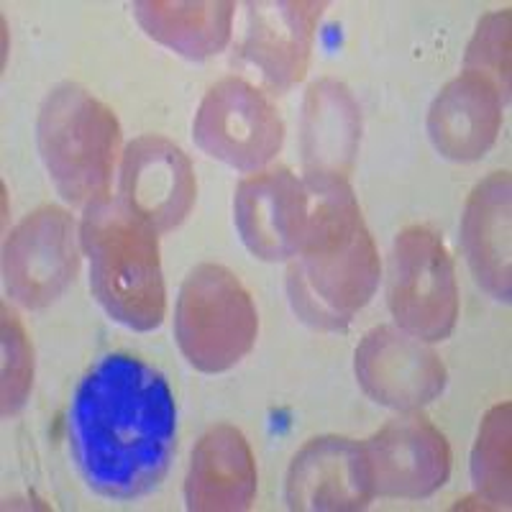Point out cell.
Returning a JSON list of instances; mask_svg holds the SVG:
<instances>
[{
	"instance_id": "cell-14",
	"label": "cell",
	"mask_w": 512,
	"mask_h": 512,
	"mask_svg": "<svg viewBox=\"0 0 512 512\" xmlns=\"http://www.w3.org/2000/svg\"><path fill=\"white\" fill-rule=\"evenodd\" d=\"M292 510H359L374 497L367 448L351 438L323 436L295 454L285 484Z\"/></svg>"
},
{
	"instance_id": "cell-20",
	"label": "cell",
	"mask_w": 512,
	"mask_h": 512,
	"mask_svg": "<svg viewBox=\"0 0 512 512\" xmlns=\"http://www.w3.org/2000/svg\"><path fill=\"white\" fill-rule=\"evenodd\" d=\"M472 482L492 505H510V402L487 413L472 451Z\"/></svg>"
},
{
	"instance_id": "cell-2",
	"label": "cell",
	"mask_w": 512,
	"mask_h": 512,
	"mask_svg": "<svg viewBox=\"0 0 512 512\" xmlns=\"http://www.w3.org/2000/svg\"><path fill=\"white\" fill-rule=\"evenodd\" d=\"M310 213L303 249L287 267V297L315 331H346L367 308L382 277L377 246L349 180L303 177Z\"/></svg>"
},
{
	"instance_id": "cell-1",
	"label": "cell",
	"mask_w": 512,
	"mask_h": 512,
	"mask_svg": "<svg viewBox=\"0 0 512 512\" xmlns=\"http://www.w3.org/2000/svg\"><path fill=\"white\" fill-rule=\"evenodd\" d=\"M77 474L103 500L149 495L177 451V402L159 369L131 354H105L82 374L67 410Z\"/></svg>"
},
{
	"instance_id": "cell-5",
	"label": "cell",
	"mask_w": 512,
	"mask_h": 512,
	"mask_svg": "<svg viewBox=\"0 0 512 512\" xmlns=\"http://www.w3.org/2000/svg\"><path fill=\"white\" fill-rule=\"evenodd\" d=\"M256 333L254 300L231 269L198 264L187 274L175 305V338L190 367L228 372L254 349Z\"/></svg>"
},
{
	"instance_id": "cell-12",
	"label": "cell",
	"mask_w": 512,
	"mask_h": 512,
	"mask_svg": "<svg viewBox=\"0 0 512 512\" xmlns=\"http://www.w3.org/2000/svg\"><path fill=\"white\" fill-rule=\"evenodd\" d=\"M374 495L423 500L448 482L451 448L443 433L418 415L384 425L367 443Z\"/></svg>"
},
{
	"instance_id": "cell-13",
	"label": "cell",
	"mask_w": 512,
	"mask_h": 512,
	"mask_svg": "<svg viewBox=\"0 0 512 512\" xmlns=\"http://www.w3.org/2000/svg\"><path fill=\"white\" fill-rule=\"evenodd\" d=\"M323 11L326 3L313 0L246 3L239 57L262 75L274 93H285L308 72L315 26Z\"/></svg>"
},
{
	"instance_id": "cell-11",
	"label": "cell",
	"mask_w": 512,
	"mask_h": 512,
	"mask_svg": "<svg viewBox=\"0 0 512 512\" xmlns=\"http://www.w3.org/2000/svg\"><path fill=\"white\" fill-rule=\"evenodd\" d=\"M354 372L361 390L384 408L418 410L446 387V367L420 338L395 326H379L356 349Z\"/></svg>"
},
{
	"instance_id": "cell-6",
	"label": "cell",
	"mask_w": 512,
	"mask_h": 512,
	"mask_svg": "<svg viewBox=\"0 0 512 512\" xmlns=\"http://www.w3.org/2000/svg\"><path fill=\"white\" fill-rule=\"evenodd\" d=\"M387 305L397 328L425 344L451 336L459 318L454 262L433 228L397 233L387 262Z\"/></svg>"
},
{
	"instance_id": "cell-22",
	"label": "cell",
	"mask_w": 512,
	"mask_h": 512,
	"mask_svg": "<svg viewBox=\"0 0 512 512\" xmlns=\"http://www.w3.org/2000/svg\"><path fill=\"white\" fill-rule=\"evenodd\" d=\"M34 384V351L24 326L3 308V415H16L26 405Z\"/></svg>"
},
{
	"instance_id": "cell-15",
	"label": "cell",
	"mask_w": 512,
	"mask_h": 512,
	"mask_svg": "<svg viewBox=\"0 0 512 512\" xmlns=\"http://www.w3.org/2000/svg\"><path fill=\"white\" fill-rule=\"evenodd\" d=\"M502 93L489 77L464 70L433 100L428 136L436 152L454 162H474L497 141L502 126Z\"/></svg>"
},
{
	"instance_id": "cell-7",
	"label": "cell",
	"mask_w": 512,
	"mask_h": 512,
	"mask_svg": "<svg viewBox=\"0 0 512 512\" xmlns=\"http://www.w3.org/2000/svg\"><path fill=\"white\" fill-rule=\"evenodd\" d=\"M192 139L210 159L254 175L280 154L285 123L256 85L244 77H223L200 100Z\"/></svg>"
},
{
	"instance_id": "cell-8",
	"label": "cell",
	"mask_w": 512,
	"mask_h": 512,
	"mask_svg": "<svg viewBox=\"0 0 512 512\" xmlns=\"http://www.w3.org/2000/svg\"><path fill=\"white\" fill-rule=\"evenodd\" d=\"M80 231L67 210L41 205L11 231L3 249L8 295L26 310L57 303L80 269Z\"/></svg>"
},
{
	"instance_id": "cell-16",
	"label": "cell",
	"mask_w": 512,
	"mask_h": 512,
	"mask_svg": "<svg viewBox=\"0 0 512 512\" xmlns=\"http://www.w3.org/2000/svg\"><path fill=\"white\" fill-rule=\"evenodd\" d=\"M361 141V108L344 82H313L303 100L300 146L310 177L349 180Z\"/></svg>"
},
{
	"instance_id": "cell-21",
	"label": "cell",
	"mask_w": 512,
	"mask_h": 512,
	"mask_svg": "<svg viewBox=\"0 0 512 512\" xmlns=\"http://www.w3.org/2000/svg\"><path fill=\"white\" fill-rule=\"evenodd\" d=\"M464 70L489 77L507 100L510 95V11L489 13L479 21L477 34L466 49Z\"/></svg>"
},
{
	"instance_id": "cell-18",
	"label": "cell",
	"mask_w": 512,
	"mask_h": 512,
	"mask_svg": "<svg viewBox=\"0 0 512 512\" xmlns=\"http://www.w3.org/2000/svg\"><path fill=\"white\" fill-rule=\"evenodd\" d=\"M461 241L477 285L510 303V175L495 172L479 182L461 216Z\"/></svg>"
},
{
	"instance_id": "cell-4",
	"label": "cell",
	"mask_w": 512,
	"mask_h": 512,
	"mask_svg": "<svg viewBox=\"0 0 512 512\" xmlns=\"http://www.w3.org/2000/svg\"><path fill=\"white\" fill-rule=\"evenodd\" d=\"M36 146L62 200L85 210L111 195L121 126L93 93L75 82L49 90L36 118Z\"/></svg>"
},
{
	"instance_id": "cell-9",
	"label": "cell",
	"mask_w": 512,
	"mask_h": 512,
	"mask_svg": "<svg viewBox=\"0 0 512 512\" xmlns=\"http://www.w3.org/2000/svg\"><path fill=\"white\" fill-rule=\"evenodd\" d=\"M308 187L292 169L272 167L246 177L233 195V223L262 262H290L308 231Z\"/></svg>"
},
{
	"instance_id": "cell-3",
	"label": "cell",
	"mask_w": 512,
	"mask_h": 512,
	"mask_svg": "<svg viewBox=\"0 0 512 512\" xmlns=\"http://www.w3.org/2000/svg\"><path fill=\"white\" fill-rule=\"evenodd\" d=\"M80 246L88 256L90 292L108 318L128 331H154L167 315L157 231L118 198L85 208Z\"/></svg>"
},
{
	"instance_id": "cell-17",
	"label": "cell",
	"mask_w": 512,
	"mask_h": 512,
	"mask_svg": "<svg viewBox=\"0 0 512 512\" xmlns=\"http://www.w3.org/2000/svg\"><path fill=\"white\" fill-rule=\"evenodd\" d=\"M256 464L241 431L233 425L210 428L192 448L185 479V505L195 512H236L251 507Z\"/></svg>"
},
{
	"instance_id": "cell-10",
	"label": "cell",
	"mask_w": 512,
	"mask_h": 512,
	"mask_svg": "<svg viewBox=\"0 0 512 512\" xmlns=\"http://www.w3.org/2000/svg\"><path fill=\"white\" fill-rule=\"evenodd\" d=\"M198 195L190 159L180 146L157 134L126 146L118 169V200L157 233L175 231Z\"/></svg>"
},
{
	"instance_id": "cell-19",
	"label": "cell",
	"mask_w": 512,
	"mask_h": 512,
	"mask_svg": "<svg viewBox=\"0 0 512 512\" xmlns=\"http://www.w3.org/2000/svg\"><path fill=\"white\" fill-rule=\"evenodd\" d=\"M131 11L149 39L203 62L228 47L236 6L228 0H141Z\"/></svg>"
}]
</instances>
